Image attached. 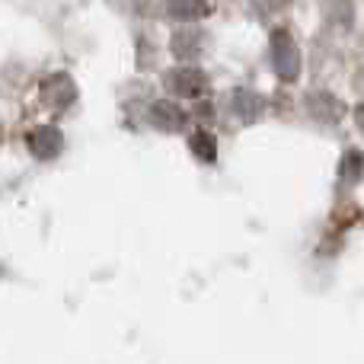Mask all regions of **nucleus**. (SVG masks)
Here are the masks:
<instances>
[{"label":"nucleus","instance_id":"nucleus-2","mask_svg":"<svg viewBox=\"0 0 364 364\" xmlns=\"http://www.w3.org/2000/svg\"><path fill=\"white\" fill-rule=\"evenodd\" d=\"M74 100H77V87L68 74H51L42 80V102L48 109L61 112V109H68Z\"/></svg>","mask_w":364,"mask_h":364},{"label":"nucleus","instance_id":"nucleus-3","mask_svg":"<svg viewBox=\"0 0 364 364\" xmlns=\"http://www.w3.org/2000/svg\"><path fill=\"white\" fill-rule=\"evenodd\" d=\"M26 144H29V151L36 154L38 160H55L58 154H61V132H58L55 125H38L36 132H29V138H26Z\"/></svg>","mask_w":364,"mask_h":364},{"label":"nucleus","instance_id":"nucleus-5","mask_svg":"<svg viewBox=\"0 0 364 364\" xmlns=\"http://www.w3.org/2000/svg\"><path fill=\"white\" fill-rule=\"evenodd\" d=\"M170 13L176 19H198L208 13V0H170Z\"/></svg>","mask_w":364,"mask_h":364},{"label":"nucleus","instance_id":"nucleus-6","mask_svg":"<svg viewBox=\"0 0 364 364\" xmlns=\"http://www.w3.org/2000/svg\"><path fill=\"white\" fill-rule=\"evenodd\" d=\"M188 147H192V154L198 160H205V164H211L214 157H218V147H214V138L208 132H195L192 138H188Z\"/></svg>","mask_w":364,"mask_h":364},{"label":"nucleus","instance_id":"nucleus-7","mask_svg":"<svg viewBox=\"0 0 364 364\" xmlns=\"http://www.w3.org/2000/svg\"><path fill=\"white\" fill-rule=\"evenodd\" d=\"M198 36L195 32H176V38H173V51H176L179 58H188V55H195L198 51Z\"/></svg>","mask_w":364,"mask_h":364},{"label":"nucleus","instance_id":"nucleus-4","mask_svg":"<svg viewBox=\"0 0 364 364\" xmlns=\"http://www.w3.org/2000/svg\"><path fill=\"white\" fill-rule=\"evenodd\" d=\"M151 119L157 128H164V132H179L182 125H186V112H182L179 106H173V102H157V106L151 109Z\"/></svg>","mask_w":364,"mask_h":364},{"label":"nucleus","instance_id":"nucleus-1","mask_svg":"<svg viewBox=\"0 0 364 364\" xmlns=\"http://www.w3.org/2000/svg\"><path fill=\"white\" fill-rule=\"evenodd\" d=\"M166 90L176 96H186V100H195V96H201L208 90V80L205 74H201L198 68H192V64H182V68H173L170 74L164 77Z\"/></svg>","mask_w":364,"mask_h":364}]
</instances>
